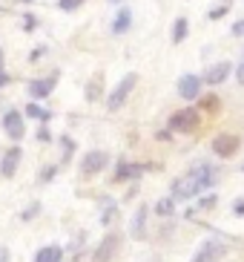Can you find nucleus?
Instances as JSON below:
<instances>
[{
    "label": "nucleus",
    "mask_w": 244,
    "mask_h": 262,
    "mask_svg": "<svg viewBox=\"0 0 244 262\" xmlns=\"http://www.w3.org/2000/svg\"><path fill=\"white\" fill-rule=\"evenodd\" d=\"M218 182V170L213 167V164H199L196 170H190V173H184L178 182H173V199L181 202V199H196V196H201L204 190H210V187Z\"/></svg>",
    "instance_id": "f257e3e1"
},
{
    "label": "nucleus",
    "mask_w": 244,
    "mask_h": 262,
    "mask_svg": "<svg viewBox=\"0 0 244 262\" xmlns=\"http://www.w3.org/2000/svg\"><path fill=\"white\" fill-rule=\"evenodd\" d=\"M201 124V113L196 107H181L169 116V127L167 130H176V133H196Z\"/></svg>",
    "instance_id": "f03ea898"
},
{
    "label": "nucleus",
    "mask_w": 244,
    "mask_h": 262,
    "mask_svg": "<svg viewBox=\"0 0 244 262\" xmlns=\"http://www.w3.org/2000/svg\"><path fill=\"white\" fill-rule=\"evenodd\" d=\"M135 84H138V72H130V75H124L118 84H115V90L107 95V110H121L124 104H127V98H130V93L135 90Z\"/></svg>",
    "instance_id": "7ed1b4c3"
},
{
    "label": "nucleus",
    "mask_w": 244,
    "mask_h": 262,
    "mask_svg": "<svg viewBox=\"0 0 244 262\" xmlns=\"http://www.w3.org/2000/svg\"><path fill=\"white\" fill-rule=\"evenodd\" d=\"M107 164H109V153H104V150H89V153H84L81 173H84L86 179H89V176H98L101 170H107Z\"/></svg>",
    "instance_id": "20e7f679"
},
{
    "label": "nucleus",
    "mask_w": 244,
    "mask_h": 262,
    "mask_svg": "<svg viewBox=\"0 0 244 262\" xmlns=\"http://www.w3.org/2000/svg\"><path fill=\"white\" fill-rule=\"evenodd\" d=\"M222 256H227V245H224L222 239H207L204 245L196 251L192 262H218Z\"/></svg>",
    "instance_id": "39448f33"
},
{
    "label": "nucleus",
    "mask_w": 244,
    "mask_h": 262,
    "mask_svg": "<svg viewBox=\"0 0 244 262\" xmlns=\"http://www.w3.org/2000/svg\"><path fill=\"white\" fill-rule=\"evenodd\" d=\"M201 86H204V81H201L199 75H192V72H187V75H181V78H178L176 90H178V95H181L184 101H199Z\"/></svg>",
    "instance_id": "423d86ee"
},
{
    "label": "nucleus",
    "mask_w": 244,
    "mask_h": 262,
    "mask_svg": "<svg viewBox=\"0 0 244 262\" xmlns=\"http://www.w3.org/2000/svg\"><path fill=\"white\" fill-rule=\"evenodd\" d=\"M238 147H241V139L233 136V133H222V136H215V139H213V153L218 156V159H230V156H236Z\"/></svg>",
    "instance_id": "0eeeda50"
},
{
    "label": "nucleus",
    "mask_w": 244,
    "mask_h": 262,
    "mask_svg": "<svg viewBox=\"0 0 244 262\" xmlns=\"http://www.w3.org/2000/svg\"><path fill=\"white\" fill-rule=\"evenodd\" d=\"M23 113H17V110H9L6 116H3V133H6L9 139L20 141L23 136H26V121H23Z\"/></svg>",
    "instance_id": "6e6552de"
},
{
    "label": "nucleus",
    "mask_w": 244,
    "mask_h": 262,
    "mask_svg": "<svg viewBox=\"0 0 244 262\" xmlns=\"http://www.w3.org/2000/svg\"><path fill=\"white\" fill-rule=\"evenodd\" d=\"M55 84H58V72H52V75H46V78H35V81H29V95H32V101L49 98V95L55 93Z\"/></svg>",
    "instance_id": "1a4fd4ad"
},
{
    "label": "nucleus",
    "mask_w": 244,
    "mask_h": 262,
    "mask_svg": "<svg viewBox=\"0 0 244 262\" xmlns=\"http://www.w3.org/2000/svg\"><path fill=\"white\" fill-rule=\"evenodd\" d=\"M20 159H23V150L20 147H9L6 153H3V159H0V176L3 179H12L17 173V167H20Z\"/></svg>",
    "instance_id": "9d476101"
},
{
    "label": "nucleus",
    "mask_w": 244,
    "mask_h": 262,
    "mask_svg": "<svg viewBox=\"0 0 244 262\" xmlns=\"http://www.w3.org/2000/svg\"><path fill=\"white\" fill-rule=\"evenodd\" d=\"M118 242H121V236H118V233H107V236L101 239V245L95 248L92 262H109L115 256V251H118Z\"/></svg>",
    "instance_id": "9b49d317"
},
{
    "label": "nucleus",
    "mask_w": 244,
    "mask_h": 262,
    "mask_svg": "<svg viewBox=\"0 0 244 262\" xmlns=\"http://www.w3.org/2000/svg\"><path fill=\"white\" fill-rule=\"evenodd\" d=\"M230 72H233V63H230V61H218V63H213V67L204 72L201 81H204L207 86H218V84H224V81L230 78Z\"/></svg>",
    "instance_id": "f8f14e48"
},
{
    "label": "nucleus",
    "mask_w": 244,
    "mask_h": 262,
    "mask_svg": "<svg viewBox=\"0 0 244 262\" xmlns=\"http://www.w3.org/2000/svg\"><path fill=\"white\" fill-rule=\"evenodd\" d=\"M144 164H132V162H118V167H115V173H112V182H135L141 173H144Z\"/></svg>",
    "instance_id": "ddd939ff"
},
{
    "label": "nucleus",
    "mask_w": 244,
    "mask_h": 262,
    "mask_svg": "<svg viewBox=\"0 0 244 262\" xmlns=\"http://www.w3.org/2000/svg\"><path fill=\"white\" fill-rule=\"evenodd\" d=\"M132 26V9L130 6H121L115 12V20H112V35H124V32H130Z\"/></svg>",
    "instance_id": "4468645a"
},
{
    "label": "nucleus",
    "mask_w": 244,
    "mask_h": 262,
    "mask_svg": "<svg viewBox=\"0 0 244 262\" xmlns=\"http://www.w3.org/2000/svg\"><path fill=\"white\" fill-rule=\"evenodd\" d=\"M147 216H150V208H147V205H141V208L135 210V216H132L130 233H132L135 239H144V236H147Z\"/></svg>",
    "instance_id": "2eb2a0df"
},
{
    "label": "nucleus",
    "mask_w": 244,
    "mask_h": 262,
    "mask_svg": "<svg viewBox=\"0 0 244 262\" xmlns=\"http://www.w3.org/2000/svg\"><path fill=\"white\" fill-rule=\"evenodd\" d=\"M63 259V248L61 245H46L35 254V262H61Z\"/></svg>",
    "instance_id": "dca6fc26"
},
{
    "label": "nucleus",
    "mask_w": 244,
    "mask_h": 262,
    "mask_svg": "<svg viewBox=\"0 0 244 262\" xmlns=\"http://www.w3.org/2000/svg\"><path fill=\"white\" fill-rule=\"evenodd\" d=\"M187 35H190V24H187V17H176V24H173V29H169L173 43H184Z\"/></svg>",
    "instance_id": "f3484780"
},
{
    "label": "nucleus",
    "mask_w": 244,
    "mask_h": 262,
    "mask_svg": "<svg viewBox=\"0 0 244 262\" xmlns=\"http://www.w3.org/2000/svg\"><path fill=\"white\" fill-rule=\"evenodd\" d=\"M23 116H26V118H35V121H40V124H46L49 118H52V113H49V110H43L38 101H32L29 107H26V113H23Z\"/></svg>",
    "instance_id": "a211bd4d"
},
{
    "label": "nucleus",
    "mask_w": 244,
    "mask_h": 262,
    "mask_svg": "<svg viewBox=\"0 0 244 262\" xmlns=\"http://www.w3.org/2000/svg\"><path fill=\"white\" fill-rule=\"evenodd\" d=\"M215 205H218V196H215V193H201L192 210H213ZM192 210H190V213H192Z\"/></svg>",
    "instance_id": "6ab92c4d"
},
{
    "label": "nucleus",
    "mask_w": 244,
    "mask_h": 262,
    "mask_svg": "<svg viewBox=\"0 0 244 262\" xmlns=\"http://www.w3.org/2000/svg\"><path fill=\"white\" fill-rule=\"evenodd\" d=\"M199 107H201V110H207V113H218L222 101L215 98V95H199Z\"/></svg>",
    "instance_id": "aec40b11"
},
{
    "label": "nucleus",
    "mask_w": 244,
    "mask_h": 262,
    "mask_svg": "<svg viewBox=\"0 0 244 262\" xmlns=\"http://www.w3.org/2000/svg\"><path fill=\"white\" fill-rule=\"evenodd\" d=\"M155 213L158 216H169V213H176V199L173 196H164V199L155 205Z\"/></svg>",
    "instance_id": "412c9836"
},
{
    "label": "nucleus",
    "mask_w": 244,
    "mask_h": 262,
    "mask_svg": "<svg viewBox=\"0 0 244 262\" xmlns=\"http://www.w3.org/2000/svg\"><path fill=\"white\" fill-rule=\"evenodd\" d=\"M115 216H118V205H115V202H107V208L101 210V225H104V228H107V225H112Z\"/></svg>",
    "instance_id": "4be33fe9"
},
{
    "label": "nucleus",
    "mask_w": 244,
    "mask_h": 262,
    "mask_svg": "<svg viewBox=\"0 0 244 262\" xmlns=\"http://www.w3.org/2000/svg\"><path fill=\"white\" fill-rule=\"evenodd\" d=\"M55 173H58V164H46L43 170H40V176H38V185H49L55 179Z\"/></svg>",
    "instance_id": "5701e85b"
},
{
    "label": "nucleus",
    "mask_w": 244,
    "mask_h": 262,
    "mask_svg": "<svg viewBox=\"0 0 244 262\" xmlns=\"http://www.w3.org/2000/svg\"><path fill=\"white\" fill-rule=\"evenodd\" d=\"M58 6H61L63 12H75V9L84 6V0H58Z\"/></svg>",
    "instance_id": "b1692460"
},
{
    "label": "nucleus",
    "mask_w": 244,
    "mask_h": 262,
    "mask_svg": "<svg viewBox=\"0 0 244 262\" xmlns=\"http://www.w3.org/2000/svg\"><path fill=\"white\" fill-rule=\"evenodd\" d=\"M227 15V6H215V9H210V12H207V17H210V20H222V17Z\"/></svg>",
    "instance_id": "393cba45"
},
{
    "label": "nucleus",
    "mask_w": 244,
    "mask_h": 262,
    "mask_svg": "<svg viewBox=\"0 0 244 262\" xmlns=\"http://www.w3.org/2000/svg\"><path fill=\"white\" fill-rule=\"evenodd\" d=\"M35 213H40V202H35V205H29V208L23 210V222H29Z\"/></svg>",
    "instance_id": "a878e982"
},
{
    "label": "nucleus",
    "mask_w": 244,
    "mask_h": 262,
    "mask_svg": "<svg viewBox=\"0 0 244 262\" xmlns=\"http://www.w3.org/2000/svg\"><path fill=\"white\" fill-rule=\"evenodd\" d=\"M9 84V72H6V67H3V49H0V90Z\"/></svg>",
    "instance_id": "bb28decb"
},
{
    "label": "nucleus",
    "mask_w": 244,
    "mask_h": 262,
    "mask_svg": "<svg viewBox=\"0 0 244 262\" xmlns=\"http://www.w3.org/2000/svg\"><path fill=\"white\" fill-rule=\"evenodd\" d=\"M43 55H46V49H43V47H38V49H32V55H29V61H32V63H38L40 58H43Z\"/></svg>",
    "instance_id": "cd10ccee"
},
{
    "label": "nucleus",
    "mask_w": 244,
    "mask_h": 262,
    "mask_svg": "<svg viewBox=\"0 0 244 262\" xmlns=\"http://www.w3.org/2000/svg\"><path fill=\"white\" fill-rule=\"evenodd\" d=\"M233 72H236V81H238V84L244 86V61L238 63V67H236V70H233Z\"/></svg>",
    "instance_id": "c85d7f7f"
},
{
    "label": "nucleus",
    "mask_w": 244,
    "mask_h": 262,
    "mask_svg": "<svg viewBox=\"0 0 244 262\" xmlns=\"http://www.w3.org/2000/svg\"><path fill=\"white\" fill-rule=\"evenodd\" d=\"M233 35H236V38H244V20L233 24Z\"/></svg>",
    "instance_id": "c756f323"
},
{
    "label": "nucleus",
    "mask_w": 244,
    "mask_h": 262,
    "mask_svg": "<svg viewBox=\"0 0 244 262\" xmlns=\"http://www.w3.org/2000/svg\"><path fill=\"white\" fill-rule=\"evenodd\" d=\"M38 139H40V141H49V139H52V136H49V130H46V124H43V127H40Z\"/></svg>",
    "instance_id": "7c9ffc66"
},
{
    "label": "nucleus",
    "mask_w": 244,
    "mask_h": 262,
    "mask_svg": "<svg viewBox=\"0 0 244 262\" xmlns=\"http://www.w3.org/2000/svg\"><path fill=\"white\" fill-rule=\"evenodd\" d=\"M233 213H236V216H244V202H236V205H233Z\"/></svg>",
    "instance_id": "2f4dec72"
},
{
    "label": "nucleus",
    "mask_w": 244,
    "mask_h": 262,
    "mask_svg": "<svg viewBox=\"0 0 244 262\" xmlns=\"http://www.w3.org/2000/svg\"><path fill=\"white\" fill-rule=\"evenodd\" d=\"M0 262H9V248H0Z\"/></svg>",
    "instance_id": "473e14b6"
},
{
    "label": "nucleus",
    "mask_w": 244,
    "mask_h": 262,
    "mask_svg": "<svg viewBox=\"0 0 244 262\" xmlns=\"http://www.w3.org/2000/svg\"><path fill=\"white\" fill-rule=\"evenodd\" d=\"M109 3H121V0H109Z\"/></svg>",
    "instance_id": "72a5a7b5"
},
{
    "label": "nucleus",
    "mask_w": 244,
    "mask_h": 262,
    "mask_svg": "<svg viewBox=\"0 0 244 262\" xmlns=\"http://www.w3.org/2000/svg\"><path fill=\"white\" fill-rule=\"evenodd\" d=\"M26 3H32V0H26Z\"/></svg>",
    "instance_id": "f704fd0d"
},
{
    "label": "nucleus",
    "mask_w": 244,
    "mask_h": 262,
    "mask_svg": "<svg viewBox=\"0 0 244 262\" xmlns=\"http://www.w3.org/2000/svg\"><path fill=\"white\" fill-rule=\"evenodd\" d=\"M241 170H244V164H241Z\"/></svg>",
    "instance_id": "c9c22d12"
}]
</instances>
